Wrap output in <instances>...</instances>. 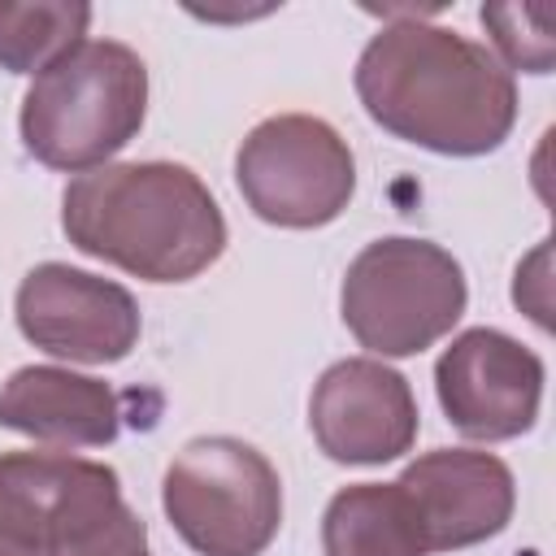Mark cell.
Instances as JSON below:
<instances>
[{"label":"cell","mask_w":556,"mask_h":556,"mask_svg":"<svg viewBox=\"0 0 556 556\" xmlns=\"http://www.w3.org/2000/svg\"><path fill=\"white\" fill-rule=\"evenodd\" d=\"M352 87L374 126L439 156H486L517 126V83L486 43L404 9L356 56Z\"/></svg>","instance_id":"obj_1"},{"label":"cell","mask_w":556,"mask_h":556,"mask_svg":"<svg viewBox=\"0 0 556 556\" xmlns=\"http://www.w3.org/2000/svg\"><path fill=\"white\" fill-rule=\"evenodd\" d=\"M65 239L143 282H191L226 252V217L178 161H109L61 191Z\"/></svg>","instance_id":"obj_2"},{"label":"cell","mask_w":556,"mask_h":556,"mask_svg":"<svg viewBox=\"0 0 556 556\" xmlns=\"http://www.w3.org/2000/svg\"><path fill=\"white\" fill-rule=\"evenodd\" d=\"M148 117V65L117 39H83L39 70L22 96L26 152L61 174L109 165Z\"/></svg>","instance_id":"obj_3"},{"label":"cell","mask_w":556,"mask_h":556,"mask_svg":"<svg viewBox=\"0 0 556 556\" xmlns=\"http://www.w3.org/2000/svg\"><path fill=\"white\" fill-rule=\"evenodd\" d=\"M469 282L460 261L413 235H382L365 243L343 274L339 313L361 348L374 356H417L434 348L465 317Z\"/></svg>","instance_id":"obj_4"},{"label":"cell","mask_w":556,"mask_h":556,"mask_svg":"<svg viewBox=\"0 0 556 556\" xmlns=\"http://www.w3.org/2000/svg\"><path fill=\"white\" fill-rule=\"evenodd\" d=\"M161 508L200 556H261L282 526V478L235 434H200L165 465Z\"/></svg>","instance_id":"obj_5"},{"label":"cell","mask_w":556,"mask_h":556,"mask_svg":"<svg viewBox=\"0 0 556 556\" xmlns=\"http://www.w3.org/2000/svg\"><path fill=\"white\" fill-rule=\"evenodd\" d=\"M235 182L261 222L317 230L352 204L356 156L326 117L274 113L243 135L235 152Z\"/></svg>","instance_id":"obj_6"},{"label":"cell","mask_w":556,"mask_h":556,"mask_svg":"<svg viewBox=\"0 0 556 556\" xmlns=\"http://www.w3.org/2000/svg\"><path fill=\"white\" fill-rule=\"evenodd\" d=\"M126 513L117 469L70 452L0 456V556H74Z\"/></svg>","instance_id":"obj_7"},{"label":"cell","mask_w":556,"mask_h":556,"mask_svg":"<svg viewBox=\"0 0 556 556\" xmlns=\"http://www.w3.org/2000/svg\"><path fill=\"white\" fill-rule=\"evenodd\" d=\"M13 317L26 343L74 365H113L130 356L143 330L139 304L122 282L65 261L26 269L13 295Z\"/></svg>","instance_id":"obj_8"},{"label":"cell","mask_w":556,"mask_h":556,"mask_svg":"<svg viewBox=\"0 0 556 556\" xmlns=\"http://www.w3.org/2000/svg\"><path fill=\"white\" fill-rule=\"evenodd\" d=\"M543 378L539 352L495 326L460 330L434 361L439 408L478 443H504L534 430Z\"/></svg>","instance_id":"obj_9"},{"label":"cell","mask_w":556,"mask_h":556,"mask_svg":"<svg viewBox=\"0 0 556 556\" xmlns=\"http://www.w3.org/2000/svg\"><path fill=\"white\" fill-rule=\"evenodd\" d=\"M308 430L334 465H387L413 452L421 413L400 369L378 356H348L313 382Z\"/></svg>","instance_id":"obj_10"},{"label":"cell","mask_w":556,"mask_h":556,"mask_svg":"<svg viewBox=\"0 0 556 556\" xmlns=\"http://www.w3.org/2000/svg\"><path fill=\"white\" fill-rule=\"evenodd\" d=\"M404 491L426 552H460L495 539L517 508L513 469L495 452L434 447L404 465L395 478Z\"/></svg>","instance_id":"obj_11"},{"label":"cell","mask_w":556,"mask_h":556,"mask_svg":"<svg viewBox=\"0 0 556 556\" xmlns=\"http://www.w3.org/2000/svg\"><path fill=\"white\" fill-rule=\"evenodd\" d=\"M0 426L43 447H104L122 430L109 382L61 365H22L0 382Z\"/></svg>","instance_id":"obj_12"},{"label":"cell","mask_w":556,"mask_h":556,"mask_svg":"<svg viewBox=\"0 0 556 556\" xmlns=\"http://www.w3.org/2000/svg\"><path fill=\"white\" fill-rule=\"evenodd\" d=\"M326 556H430L395 482H352L321 513Z\"/></svg>","instance_id":"obj_13"},{"label":"cell","mask_w":556,"mask_h":556,"mask_svg":"<svg viewBox=\"0 0 556 556\" xmlns=\"http://www.w3.org/2000/svg\"><path fill=\"white\" fill-rule=\"evenodd\" d=\"M87 26H91V4L83 0H30V4L0 0V70L35 78L61 52L83 43Z\"/></svg>","instance_id":"obj_14"},{"label":"cell","mask_w":556,"mask_h":556,"mask_svg":"<svg viewBox=\"0 0 556 556\" xmlns=\"http://www.w3.org/2000/svg\"><path fill=\"white\" fill-rule=\"evenodd\" d=\"M486 35H491V52L495 61L513 74H552L556 61V39H552V9L539 4H482L478 9Z\"/></svg>","instance_id":"obj_15"},{"label":"cell","mask_w":556,"mask_h":556,"mask_svg":"<svg viewBox=\"0 0 556 556\" xmlns=\"http://www.w3.org/2000/svg\"><path fill=\"white\" fill-rule=\"evenodd\" d=\"M74 556H148V530H143V521L126 508L100 539H91L83 552H74Z\"/></svg>","instance_id":"obj_16"}]
</instances>
